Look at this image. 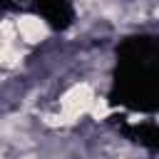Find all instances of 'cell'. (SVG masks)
<instances>
[{"instance_id": "cell-1", "label": "cell", "mask_w": 159, "mask_h": 159, "mask_svg": "<svg viewBox=\"0 0 159 159\" xmlns=\"http://www.w3.org/2000/svg\"><path fill=\"white\" fill-rule=\"evenodd\" d=\"M94 94H92V87L80 82V84H72L65 94H62V119L65 122H75L80 114L89 112L94 107Z\"/></svg>"}, {"instance_id": "cell-2", "label": "cell", "mask_w": 159, "mask_h": 159, "mask_svg": "<svg viewBox=\"0 0 159 159\" xmlns=\"http://www.w3.org/2000/svg\"><path fill=\"white\" fill-rule=\"evenodd\" d=\"M15 30H17V35H22L27 42H40V40L47 35L45 22H42L40 17H35V15H22V17H17V20H15Z\"/></svg>"}]
</instances>
